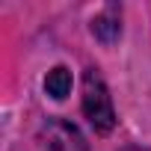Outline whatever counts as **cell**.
<instances>
[{
    "label": "cell",
    "mask_w": 151,
    "mask_h": 151,
    "mask_svg": "<svg viewBox=\"0 0 151 151\" xmlns=\"http://www.w3.org/2000/svg\"><path fill=\"white\" fill-rule=\"evenodd\" d=\"M45 89H47V95H53L56 101H62V98L71 92V71H68L65 65L50 68L47 77H45Z\"/></svg>",
    "instance_id": "obj_4"
},
{
    "label": "cell",
    "mask_w": 151,
    "mask_h": 151,
    "mask_svg": "<svg viewBox=\"0 0 151 151\" xmlns=\"http://www.w3.org/2000/svg\"><path fill=\"white\" fill-rule=\"evenodd\" d=\"M83 113L98 133H110L116 127V110H113L110 89L95 68H89L83 77Z\"/></svg>",
    "instance_id": "obj_1"
},
{
    "label": "cell",
    "mask_w": 151,
    "mask_h": 151,
    "mask_svg": "<svg viewBox=\"0 0 151 151\" xmlns=\"http://www.w3.org/2000/svg\"><path fill=\"white\" fill-rule=\"evenodd\" d=\"M92 33H95V39H101L104 45H113V42L119 39V33H122L119 12H116V9H104L101 15H95V18H92Z\"/></svg>",
    "instance_id": "obj_3"
},
{
    "label": "cell",
    "mask_w": 151,
    "mask_h": 151,
    "mask_svg": "<svg viewBox=\"0 0 151 151\" xmlns=\"http://www.w3.org/2000/svg\"><path fill=\"white\" fill-rule=\"evenodd\" d=\"M42 139L47 151H89L83 133L65 119H50L42 127Z\"/></svg>",
    "instance_id": "obj_2"
},
{
    "label": "cell",
    "mask_w": 151,
    "mask_h": 151,
    "mask_svg": "<svg viewBox=\"0 0 151 151\" xmlns=\"http://www.w3.org/2000/svg\"><path fill=\"white\" fill-rule=\"evenodd\" d=\"M122 151H151V148H148V145H124Z\"/></svg>",
    "instance_id": "obj_5"
}]
</instances>
